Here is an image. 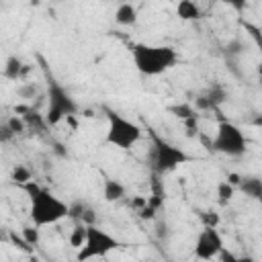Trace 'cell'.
Instances as JSON below:
<instances>
[{"label": "cell", "instance_id": "cell-1", "mask_svg": "<svg viewBox=\"0 0 262 262\" xmlns=\"http://www.w3.org/2000/svg\"><path fill=\"white\" fill-rule=\"evenodd\" d=\"M29 194V217L33 221L35 227H45V225H55L61 219L68 217L70 213V205L66 201H61L57 194H53L51 190L39 186L37 182H27L23 186Z\"/></svg>", "mask_w": 262, "mask_h": 262}, {"label": "cell", "instance_id": "cell-2", "mask_svg": "<svg viewBox=\"0 0 262 262\" xmlns=\"http://www.w3.org/2000/svg\"><path fill=\"white\" fill-rule=\"evenodd\" d=\"M133 63L139 74L143 76H162L172 70L178 61V53L170 45H147L137 43L131 49Z\"/></svg>", "mask_w": 262, "mask_h": 262}, {"label": "cell", "instance_id": "cell-3", "mask_svg": "<svg viewBox=\"0 0 262 262\" xmlns=\"http://www.w3.org/2000/svg\"><path fill=\"white\" fill-rule=\"evenodd\" d=\"M121 246V242L108 233L106 229L98 227V225H88V233H86V242L84 246L78 250L76 254V262H90V260H98L108 256L111 252H115Z\"/></svg>", "mask_w": 262, "mask_h": 262}, {"label": "cell", "instance_id": "cell-4", "mask_svg": "<svg viewBox=\"0 0 262 262\" xmlns=\"http://www.w3.org/2000/svg\"><path fill=\"white\" fill-rule=\"evenodd\" d=\"M104 139L108 145H115L119 149H131L141 139V127L135 121L111 111Z\"/></svg>", "mask_w": 262, "mask_h": 262}, {"label": "cell", "instance_id": "cell-5", "mask_svg": "<svg viewBox=\"0 0 262 262\" xmlns=\"http://www.w3.org/2000/svg\"><path fill=\"white\" fill-rule=\"evenodd\" d=\"M246 147H248V139L235 123L221 121L217 125L215 137L211 141V149H215L223 156H229V158H239L246 154Z\"/></svg>", "mask_w": 262, "mask_h": 262}, {"label": "cell", "instance_id": "cell-6", "mask_svg": "<svg viewBox=\"0 0 262 262\" xmlns=\"http://www.w3.org/2000/svg\"><path fill=\"white\" fill-rule=\"evenodd\" d=\"M78 113V104L72 98V94L59 86L57 82H51L49 92H47V111L43 115L47 125H57L63 119H70L72 115Z\"/></svg>", "mask_w": 262, "mask_h": 262}, {"label": "cell", "instance_id": "cell-7", "mask_svg": "<svg viewBox=\"0 0 262 262\" xmlns=\"http://www.w3.org/2000/svg\"><path fill=\"white\" fill-rule=\"evenodd\" d=\"M151 158H154V168L158 172H172L178 166L188 162V154L184 149H180L168 141H162V139H156Z\"/></svg>", "mask_w": 262, "mask_h": 262}, {"label": "cell", "instance_id": "cell-8", "mask_svg": "<svg viewBox=\"0 0 262 262\" xmlns=\"http://www.w3.org/2000/svg\"><path fill=\"white\" fill-rule=\"evenodd\" d=\"M194 256L199 260H213L223 252V237L217 231V227H203L196 233L194 239V248H192Z\"/></svg>", "mask_w": 262, "mask_h": 262}, {"label": "cell", "instance_id": "cell-9", "mask_svg": "<svg viewBox=\"0 0 262 262\" xmlns=\"http://www.w3.org/2000/svg\"><path fill=\"white\" fill-rule=\"evenodd\" d=\"M115 23L121 27H131L137 23V8L131 2H123L115 10Z\"/></svg>", "mask_w": 262, "mask_h": 262}, {"label": "cell", "instance_id": "cell-10", "mask_svg": "<svg viewBox=\"0 0 262 262\" xmlns=\"http://www.w3.org/2000/svg\"><path fill=\"white\" fill-rule=\"evenodd\" d=\"M203 100L207 104V108H217L219 104H223L227 100V88L221 86V84H213L205 94H203Z\"/></svg>", "mask_w": 262, "mask_h": 262}, {"label": "cell", "instance_id": "cell-11", "mask_svg": "<svg viewBox=\"0 0 262 262\" xmlns=\"http://www.w3.org/2000/svg\"><path fill=\"white\" fill-rule=\"evenodd\" d=\"M102 196L106 203H117L125 196V186L123 182L115 180V178H106L104 184H102Z\"/></svg>", "mask_w": 262, "mask_h": 262}, {"label": "cell", "instance_id": "cell-12", "mask_svg": "<svg viewBox=\"0 0 262 262\" xmlns=\"http://www.w3.org/2000/svg\"><path fill=\"white\" fill-rule=\"evenodd\" d=\"M176 14H178L180 20H199L201 14H203V10L192 0H180L178 6H176Z\"/></svg>", "mask_w": 262, "mask_h": 262}, {"label": "cell", "instance_id": "cell-13", "mask_svg": "<svg viewBox=\"0 0 262 262\" xmlns=\"http://www.w3.org/2000/svg\"><path fill=\"white\" fill-rule=\"evenodd\" d=\"M239 188L246 196L258 201L262 196V180L258 176H248V178H242L239 180Z\"/></svg>", "mask_w": 262, "mask_h": 262}, {"label": "cell", "instance_id": "cell-14", "mask_svg": "<svg viewBox=\"0 0 262 262\" xmlns=\"http://www.w3.org/2000/svg\"><path fill=\"white\" fill-rule=\"evenodd\" d=\"M27 72V68L23 66V61L18 59V57H8L6 59V63H4V76L6 78H10V80H18L23 74Z\"/></svg>", "mask_w": 262, "mask_h": 262}, {"label": "cell", "instance_id": "cell-15", "mask_svg": "<svg viewBox=\"0 0 262 262\" xmlns=\"http://www.w3.org/2000/svg\"><path fill=\"white\" fill-rule=\"evenodd\" d=\"M10 180H12L14 184L25 186L27 182H31V180H33V172H31V168H29V166H25V164H16V166L10 170Z\"/></svg>", "mask_w": 262, "mask_h": 262}, {"label": "cell", "instance_id": "cell-16", "mask_svg": "<svg viewBox=\"0 0 262 262\" xmlns=\"http://www.w3.org/2000/svg\"><path fill=\"white\" fill-rule=\"evenodd\" d=\"M86 233H88V225L86 223H76L72 227V231H70V246L80 250L84 246V242H86Z\"/></svg>", "mask_w": 262, "mask_h": 262}, {"label": "cell", "instance_id": "cell-17", "mask_svg": "<svg viewBox=\"0 0 262 262\" xmlns=\"http://www.w3.org/2000/svg\"><path fill=\"white\" fill-rule=\"evenodd\" d=\"M233 194H235V186L229 184L227 180H221V182L217 184V203H219L221 207L229 205L231 199H233Z\"/></svg>", "mask_w": 262, "mask_h": 262}, {"label": "cell", "instance_id": "cell-18", "mask_svg": "<svg viewBox=\"0 0 262 262\" xmlns=\"http://www.w3.org/2000/svg\"><path fill=\"white\" fill-rule=\"evenodd\" d=\"M23 121H25L27 129H29V127H33L35 131H41L43 127H47L45 119H43L41 115H37V113H31V111H27V115H23Z\"/></svg>", "mask_w": 262, "mask_h": 262}, {"label": "cell", "instance_id": "cell-19", "mask_svg": "<svg viewBox=\"0 0 262 262\" xmlns=\"http://www.w3.org/2000/svg\"><path fill=\"white\" fill-rule=\"evenodd\" d=\"M170 113L176 115V117L182 119V121H188V119H194V117H196V111H194L190 104H176V106H170Z\"/></svg>", "mask_w": 262, "mask_h": 262}, {"label": "cell", "instance_id": "cell-20", "mask_svg": "<svg viewBox=\"0 0 262 262\" xmlns=\"http://www.w3.org/2000/svg\"><path fill=\"white\" fill-rule=\"evenodd\" d=\"M6 127L10 129V133H12L14 137H16V135H23V133L27 131V125H25L23 117H18V115L8 117V119H6Z\"/></svg>", "mask_w": 262, "mask_h": 262}, {"label": "cell", "instance_id": "cell-21", "mask_svg": "<svg viewBox=\"0 0 262 262\" xmlns=\"http://www.w3.org/2000/svg\"><path fill=\"white\" fill-rule=\"evenodd\" d=\"M23 237H25V242H27L29 246L39 244V227H35V225L23 227Z\"/></svg>", "mask_w": 262, "mask_h": 262}, {"label": "cell", "instance_id": "cell-22", "mask_svg": "<svg viewBox=\"0 0 262 262\" xmlns=\"http://www.w3.org/2000/svg\"><path fill=\"white\" fill-rule=\"evenodd\" d=\"M16 94L20 98H33V96H37V86L35 84H20L16 88Z\"/></svg>", "mask_w": 262, "mask_h": 262}, {"label": "cell", "instance_id": "cell-23", "mask_svg": "<svg viewBox=\"0 0 262 262\" xmlns=\"http://www.w3.org/2000/svg\"><path fill=\"white\" fill-rule=\"evenodd\" d=\"M219 256H221V262H254L252 258H242V256H235V254L225 252V250H223Z\"/></svg>", "mask_w": 262, "mask_h": 262}, {"label": "cell", "instance_id": "cell-24", "mask_svg": "<svg viewBox=\"0 0 262 262\" xmlns=\"http://www.w3.org/2000/svg\"><path fill=\"white\" fill-rule=\"evenodd\" d=\"M244 51V43L239 39H233L231 43H227V53L229 55H239Z\"/></svg>", "mask_w": 262, "mask_h": 262}, {"label": "cell", "instance_id": "cell-25", "mask_svg": "<svg viewBox=\"0 0 262 262\" xmlns=\"http://www.w3.org/2000/svg\"><path fill=\"white\" fill-rule=\"evenodd\" d=\"M203 219H205V227H217V223H219V215L217 213H205Z\"/></svg>", "mask_w": 262, "mask_h": 262}, {"label": "cell", "instance_id": "cell-26", "mask_svg": "<svg viewBox=\"0 0 262 262\" xmlns=\"http://www.w3.org/2000/svg\"><path fill=\"white\" fill-rule=\"evenodd\" d=\"M12 137H14V135L10 133V129L6 127V123H4V125H0V143H8Z\"/></svg>", "mask_w": 262, "mask_h": 262}]
</instances>
